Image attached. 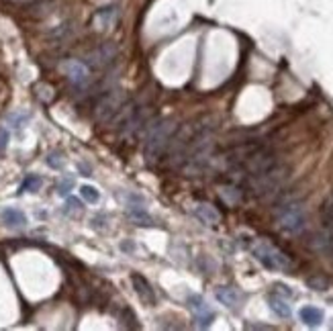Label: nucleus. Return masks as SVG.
Here are the masks:
<instances>
[{"label": "nucleus", "mask_w": 333, "mask_h": 331, "mask_svg": "<svg viewBox=\"0 0 333 331\" xmlns=\"http://www.w3.org/2000/svg\"><path fill=\"white\" fill-rule=\"evenodd\" d=\"M172 135H174V125H172L170 121L159 123L157 127L147 135V139H145V157H147L149 164H154L155 159H159L164 155V152L170 147Z\"/></svg>", "instance_id": "f257e3e1"}, {"label": "nucleus", "mask_w": 333, "mask_h": 331, "mask_svg": "<svg viewBox=\"0 0 333 331\" xmlns=\"http://www.w3.org/2000/svg\"><path fill=\"white\" fill-rule=\"evenodd\" d=\"M254 256H256L266 268H270V270L286 272V270L292 268L290 258L286 256L284 252H280L276 245H272V243H268V242H258V243L254 245Z\"/></svg>", "instance_id": "f03ea898"}, {"label": "nucleus", "mask_w": 333, "mask_h": 331, "mask_svg": "<svg viewBox=\"0 0 333 331\" xmlns=\"http://www.w3.org/2000/svg\"><path fill=\"white\" fill-rule=\"evenodd\" d=\"M125 107V98L119 90H111V92H105L98 102H96V109H94V117L102 123H107L111 119H114L121 112V109Z\"/></svg>", "instance_id": "7ed1b4c3"}, {"label": "nucleus", "mask_w": 333, "mask_h": 331, "mask_svg": "<svg viewBox=\"0 0 333 331\" xmlns=\"http://www.w3.org/2000/svg\"><path fill=\"white\" fill-rule=\"evenodd\" d=\"M278 223L282 229L290 233H298L305 227V213L298 204H284L278 211Z\"/></svg>", "instance_id": "20e7f679"}, {"label": "nucleus", "mask_w": 333, "mask_h": 331, "mask_svg": "<svg viewBox=\"0 0 333 331\" xmlns=\"http://www.w3.org/2000/svg\"><path fill=\"white\" fill-rule=\"evenodd\" d=\"M64 72H66V76L70 78L76 86L86 84V82H88V76H90L88 67H86L82 62H76V60L66 62V64H64Z\"/></svg>", "instance_id": "39448f33"}, {"label": "nucleus", "mask_w": 333, "mask_h": 331, "mask_svg": "<svg viewBox=\"0 0 333 331\" xmlns=\"http://www.w3.org/2000/svg\"><path fill=\"white\" fill-rule=\"evenodd\" d=\"M188 307L192 309V313L197 315V319L200 321V325H202V327L211 323V319H213V311L209 309V307H206V303L200 299V296H197V294L188 296Z\"/></svg>", "instance_id": "423d86ee"}, {"label": "nucleus", "mask_w": 333, "mask_h": 331, "mask_svg": "<svg viewBox=\"0 0 333 331\" xmlns=\"http://www.w3.org/2000/svg\"><path fill=\"white\" fill-rule=\"evenodd\" d=\"M131 282H133V287H135L137 294L141 296V301H145L147 305H154V303H155V294H154L152 287H149L147 280H145L143 276H139V274H133V276H131Z\"/></svg>", "instance_id": "0eeeda50"}, {"label": "nucleus", "mask_w": 333, "mask_h": 331, "mask_svg": "<svg viewBox=\"0 0 333 331\" xmlns=\"http://www.w3.org/2000/svg\"><path fill=\"white\" fill-rule=\"evenodd\" d=\"M194 215L199 217V219L202 221V223H206V225H217L219 223V213H217L211 204H199L197 209H194Z\"/></svg>", "instance_id": "6e6552de"}, {"label": "nucleus", "mask_w": 333, "mask_h": 331, "mask_svg": "<svg viewBox=\"0 0 333 331\" xmlns=\"http://www.w3.org/2000/svg\"><path fill=\"white\" fill-rule=\"evenodd\" d=\"M217 299H219L225 307H229V309H235L237 303H239V294L229 287H221V288H217Z\"/></svg>", "instance_id": "1a4fd4ad"}, {"label": "nucleus", "mask_w": 333, "mask_h": 331, "mask_svg": "<svg viewBox=\"0 0 333 331\" xmlns=\"http://www.w3.org/2000/svg\"><path fill=\"white\" fill-rule=\"evenodd\" d=\"M2 221L8 227H22L27 223V217L22 215L19 209H4L2 211Z\"/></svg>", "instance_id": "9d476101"}, {"label": "nucleus", "mask_w": 333, "mask_h": 331, "mask_svg": "<svg viewBox=\"0 0 333 331\" xmlns=\"http://www.w3.org/2000/svg\"><path fill=\"white\" fill-rule=\"evenodd\" d=\"M301 319L307 323V325H319L321 321H323V313H321V309H317V307H303L301 309Z\"/></svg>", "instance_id": "9b49d317"}, {"label": "nucleus", "mask_w": 333, "mask_h": 331, "mask_svg": "<svg viewBox=\"0 0 333 331\" xmlns=\"http://www.w3.org/2000/svg\"><path fill=\"white\" fill-rule=\"evenodd\" d=\"M114 55H117V49H114L112 45H105V47H100L98 51L92 53V58H94L96 66H107L109 62L114 60Z\"/></svg>", "instance_id": "f8f14e48"}, {"label": "nucleus", "mask_w": 333, "mask_h": 331, "mask_svg": "<svg viewBox=\"0 0 333 331\" xmlns=\"http://www.w3.org/2000/svg\"><path fill=\"white\" fill-rule=\"evenodd\" d=\"M270 309L276 315H280V317H290V307L286 305L282 299H276V296L270 299Z\"/></svg>", "instance_id": "ddd939ff"}, {"label": "nucleus", "mask_w": 333, "mask_h": 331, "mask_svg": "<svg viewBox=\"0 0 333 331\" xmlns=\"http://www.w3.org/2000/svg\"><path fill=\"white\" fill-rule=\"evenodd\" d=\"M80 195H82V199L86 202H92V204H96L100 200V192L94 186H88V184H84L82 188H80Z\"/></svg>", "instance_id": "4468645a"}, {"label": "nucleus", "mask_w": 333, "mask_h": 331, "mask_svg": "<svg viewBox=\"0 0 333 331\" xmlns=\"http://www.w3.org/2000/svg\"><path fill=\"white\" fill-rule=\"evenodd\" d=\"M41 186V178L39 176H27V180L22 182V186H21V190L25 192V190H37Z\"/></svg>", "instance_id": "2eb2a0df"}, {"label": "nucleus", "mask_w": 333, "mask_h": 331, "mask_svg": "<svg viewBox=\"0 0 333 331\" xmlns=\"http://www.w3.org/2000/svg\"><path fill=\"white\" fill-rule=\"evenodd\" d=\"M27 121H29L27 112H22V115H21V112H17V115H10V117H8V123L13 125V127H22V125H25Z\"/></svg>", "instance_id": "dca6fc26"}, {"label": "nucleus", "mask_w": 333, "mask_h": 331, "mask_svg": "<svg viewBox=\"0 0 333 331\" xmlns=\"http://www.w3.org/2000/svg\"><path fill=\"white\" fill-rule=\"evenodd\" d=\"M72 186H74V180H72V178H64V180L60 182V186H57V192H60L62 197H66L67 192H70Z\"/></svg>", "instance_id": "f3484780"}, {"label": "nucleus", "mask_w": 333, "mask_h": 331, "mask_svg": "<svg viewBox=\"0 0 333 331\" xmlns=\"http://www.w3.org/2000/svg\"><path fill=\"white\" fill-rule=\"evenodd\" d=\"M47 164H49L51 168H55V170H60V168L64 166V162L60 159V155H57V154H49V157H47Z\"/></svg>", "instance_id": "a211bd4d"}, {"label": "nucleus", "mask_w": 333, "mask_h": 331, "mask_svg": "<svg viewBox=\"0 0 333 331\" xmlns=\"http://www.w3.org/2000/svg\"><path fill=\"white\" fill-rule=\"evenodd\" d=\"M6 143H8V131L4 127H0V152L6 147Z\"/></svg>", "instance_id": "6ab92c4d"}, {"label": "nucleus", "mask_w": 333, "mask_h": 331, "mask_svg": "<svg viewBox=\"0 0 333 331\" xmlns=\"http://www.w3.org/2000/svg\"><path fill=\"white\" fill-rule=\"evenodd\" d=\"M67 211H80V200H76V199L67 200Z\"/></svg>", "instance_id": "aec40b11"}]
</instances>
